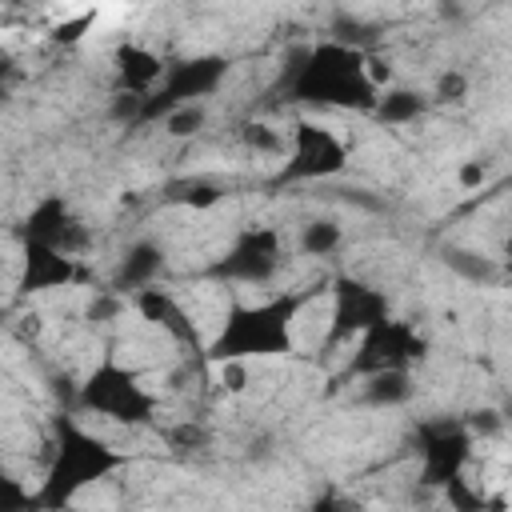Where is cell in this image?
Returning a JSON list of instances; mask_svg holds the SVG:
<instances>
[{
    "label": "cell",
    "mask_w": 512,
    "mask_h": 512,
    "mask_svg": "<svg viewBox=\"0 0 512 512\" xmlns=\"http://www.w3.org/2000/svg\"><path fill=\"white\" fill-rule=\"evenodd\" d=\"M324 288H288V292H272L256 304H232L220 320V328L212 332V340H204V360L208 364H248V360H276V356H292L296 348V320L300 312L320 296Z\"/></svg>",
    "instance_id": "obj_1"
},
{
    "label": "cell",
    "mask_w": 512,
    "mask_h": 512,
    "mask_svg": "<svg viewBox=\"0 0 512 512\" xmlns=\"http://www.w3.org/2000/svg\"><path fill=\"white\" fill-rule=\"evenodd\" d=\"M128 452L108 444L104 436H96L92 428H84L72 416H56L52 420V452L44 464L40 484L32 488L36 496V512H68L88 488L104 484L108 476H116L120 468H128Z\"/></svg>",
    "instance_id": "obj_2"
},
{
    "label": "cell",
    "mask_w": 512,
    "mask_h": 512,
    "mask_svg": "<svg viewBox=\"0 0 512 512\" xmlns=\"http://www.w3.org/2000/svg\"><path fill=\"white\" fill-rule=\"evenodd\" d=\"M284 96L292 104L308 108H348V112H372L376 88L364 76V48L320 40L312 44L284 76Z\"/></svg>",
    "instance_id": "obj_3"
},
{
    "label": "cell",
    "mask_w": 512,
    "mask_h": 512,
    "mask_svg": "<svg viewBox=\"0 0 512 512\" xmlns=\"http://www.w3.org/2000/svg\"><path fill=\"white\" fill-rule=\"evenodd\" d=\"M76 404L124 428H148L156 424V412H160V396L148 388V380L116 356H104L100 364H92V372L76 388Z\"/></svg>",
    "instance_id": "obj_4"
},
{
    "label": "cell",
    "mask_w": 512,
    "mask_h": 512,
    "mask_svg": "<svg viewBox=\"0 0 512 512\" xmlns=\"http://www.w3.org/2000/svg\"><path fill=\"white\" fill-rule=\"evenodd\" d=\"M228 76V60L220 52H204V56H188V60H172L164 64L160 84L136 100V116L132 124H152L164 120L168 112L184 108V104H204Z\"/></svg>",
    "instance_id": "obj_5"
},
{
    "label": "cell",
    "mask_w": 512,
    "mask_h": 512,
    "mask_svg": "<svg viewBox=\"0 0 512 512\" xmlns=\"http://www.w3.org/2000/svg\"><path fill=\"white\" fill-rule=\"evenodd\" d=\"M424 360H428V336L416 328V320L384 316L356 340L340 380H364L376 372H412V364Z\"/></svg>",
    "instance_id": "obj_6"
},
{
    "label": "cell",
    "mask_w": 512,
    "mask_h": 512,
    "mask_svg": "<svg viewBox=\"0 0 512 512\" xmlns=\"http://www.w3.org/2000/svg\"><path fill=\"white\" fill-rule=\"evenodd\" d=\"M284 268V236L272 224H248L232 236V244L204 268L216 284H268Z\"/></svg>",
    "instance_id": "obj_7"
},
{
    "label": "cell",
    "mask_w": 512,
    "mask_h": 512,
    "mask_svg": "<svg viewBox=\"0 0 512 512\" xmlns=\"http://www.w3.org/2000/svg\"><path fill=\"white\" fill-rule=\"evenodd\" d=\"M348 168V144L320 120H296L288 128L284 164L276 184H304V180H332Z\"/></svg>",
    "instance_id": "obj_8"
},
{
    "label": "cell",
    "mask_w": 512,
    "mask_h": 512,
    "mask_svg": "<svg viewBox=\"0 0 512 512\" xmlns=\"http://www.w3.org/2000/svg\"><path fill=\"white\" fill-rule=\"evenodd\" d=\"M476 440L464 424V416H436L416 428V460H420V484L444 488L448 480L464 476L472 464Z\"/></svg>",
    "instance_id": "obj_9"
},
{
    "label": "cell",
    "mask_w": 512,
    "mask_h": 512,
    "mask_svg": "<svg viewBox=\"0 0 512 512\" xmlns=\"http://www.w3.org/2000/svg\"><path fill=\"white\" fill-rule=\"evenodd\" d=\"M392 316V300L384 288L360 280V276H336L332 280V320L324 332V348H340L360 340L372 324Z\"/></svg>",
    "instance_id": "obj_10"
},
{
    "label": "cell",
    "mask_w": 512,
    "mask_h": 512,
    "mask_svg": "<svg viewBox=\"0 0 512 512\" xmlns=\"http://www.w3.org/2000/svg\"><path fill=\"white\" fill-rule=\"evenodd\" d=\"M20 244H40V248L80 256L88 248V228L80 224V216L72 212V204L60 192H48L20 220Z\"/></svg>",
    "instance_id": "obj_11"
},
{
    "label": "cell",
    "mask_w": 512,
    "mask_h": 512,
    "mask_svg": "<svg viewBox=\"0 0 512 512\" xmlns=\"http://www.w3.org/2000/svg\"><path fill=\"white\" fill-rule=\"evenodd\" d=\"M80 280H84L80 256H68V252H56V248H40V244H20V276H16V292L20 296L72 288Z\"/></svg>",
    "instance_id": "obj_12"
},
{
    "label": "cell",
    "mask_w": 512,
    "mask_h": 512,
    "mask_svg": "<svg viewBox=\"0 0 512 512\" xmlns=\"http://www.w3.org/2000/svg\"><path fill=\"white\" fill-rule=\"evenodd\" d=\"M128 304L136 308V316L140 320H148L152 328H160V332H168L180 348H192V352H204V336H200V328H196V320H192V312L168 292V288H160V284H148V288H140V292H132L128 296Z\"/></svg>",
    "instance_id": "obj_13"
},
{
    "label": "cell",
    "mask_w": 512,
    "mask_h": 512,
    "mask_svg": "<svg viewBox=\"0 0 512 512\" xmlns=\"http://www.w3.org/2000/svg\"><path fill=\"white\" fill-rule=\"evenodd\" d=\"M112 64H116V84L124 96H148L164 76L160 52H152L148 44H136V40H124L112 52Z\"/></svg>",
    "instance_id": "obj_14"
},
{
    "label": "cell",
    "mask_w": 512,
    "mask_h": 512,
    "mask_svg": "<svg viewBox=\"0 0 512 512\" xmlns=\"http://www.w3.org/2000/svg\"><path fill=\"white\" fill-rule=\"evenodd\" d=\"M164 272V248L156 240H136L124 248L120 264H116V276H112V292L116 296H132L148 284H156V276Z\"/></svg>",
    "instance_id": "obj_15"
},
{
    "label": "cell",
    "mask_w": 512,
    "mask_h": 512,
    "mask_svg": "<svg viewBox=\"0 0 512 512\" xmlns=\"http://www.w3.org/2000/svg\"><path fill=\"white\" fill-rule=\"evenodd\" d=\"M428 112V96L416 92V88H404V84H388L384 92H376V104H372V120L384 124V128H404L412 120H420Z\"/></svg>",
    "instance_id": "obj_16"
},
{
    "label": "cell",
    "mask_w": 512,
    "mask_h": 512,
    "mask_svg": "<svg viewBox=\"0 0 512 512\" xmlns=\"http://www.w3.org/2000/svg\"><path fill=\"white\" fill-rule=\"evenodd\" d=\"M356 384H360V400L368 408H404L416 396L412 372H376V376H364Z\"/></svg>",
    "instance_id": "obj_17"
},
{
    "label": "cell",
    "mask_w": 512,
    "mask_h": 512,
    "mask_svg": "<svg viewBox=\"0 0 512 512\" xmlns=\"http://www.w3.org/2000/svg\"><path fill=\"white\" fill-rule=\"evenodd\" d=\"M224 200H228V188L220 180H208V176L172 180L164 188V204H180V208H192V212H208V208H216Z\"/></svg>",
    "instance_id": "obj_18"
},
{
    "label": "cell",
    "mask_w": 512,
    "mask_h": 512,
    "mask_svg": "<svg viewBox=\"0 0 512 512\" xmlns=\"http://www.w3.org/2000/svg\"><path fill=\"white\" fill-rule=\"evenodd\" d=\"M340 244H344V228H340V220H332V216H312V220H304V228H300V236H296V248H300L304 256H312V260L336 256Z\"/></svg>",
    "instance_id": "obj_19"
},
{
    "label": "cell",
    "mask_w": 512,
    "mask_h": 512,
    "mask_svg": "<svg viewBox=\"0 0 512 512\" xmlns=\"http://www.w3.org/2000/svg\"><path fill=\"white\" fill-rule=\"evenodd\" d=\"M444 264H448L456 276L472 280V284H496V280H500V264H496L492 256L476 252V248H460V244H448V248H444Z\"/></svg>",
    "instance_id": "obj_20"
},
{
    "label": "cell",
    "mask_w": 512,
    "mask_h": 512,
    "mask_svg": "<svg viewBox=\"0 0 512 512\" xmlns=\"http://www.w3.org/2000/svg\"><path fill=\"white\" fill-rule=\"evenodd\" d=\"M236 136H240V144H244L248 152H256V156H280V160H284L288 132L272 128V124H264V120H244Z\"/></svg>",
    "instance_id": "obj_21"
},
{
    "label": "cell",
    "mask_w": 512,
    "mask_h": 512,
    "mask_svg": "<svg viewBox=\"0 0 512 512\" xmlns=\"http://www.w3.org/2000/svg\"><path fill=\"white\" fill-rule=\"evenodd\" d=\"M204 124H208V108H204V104H184V108H176V112L164 116V132H168L172 140H188V136H196Z\"/></svg>",
    "instance_id": "obj_22"
},
{
    "label": "cell",
    "mask_w": 512,
    "mask_h": 512,
    "mask_svg": "<svg viewBox=\"0 0 512 512\" xmlns=\"http://www.w3.org/2000/svg\"><path fill=\"white\" fill-rule=\"evenodd\" d=\"M440 492L448 496L452 512H488V508H492V504H488V496H484L480 488H472V484H468V476H456V480H448Z\"/></svg>",
    "instance_id": "obj_23"
},
{
    "label": "cell",
    "mask_w": 512,
    "mask_h": 512,
    "mask_svg": "<svg viewBox=\"0 0 512 512\" xmlns=\"http://www.w3.org/2000/svg\"><path fill=\"white\" fill-rule=\"evenodd\" d=\"M0 512H36L32 488L12 472H0Z\"/></svg>",
    "instance_id": "obj_24"
},
{
    "label": "cell",
    "mask_w": 512,
    "mask_h": 512,
    "mask_svg": "<svg viewBox=\"0 0 512 512\" xmlns=\"http://www.w3.org/2000/svg\"><path fill=\"white\" fill-rule=\"evenodd\" d=\"M464 96H468V76H464V72H456V68H448V72H440V76H436L428 104H432V100H436V104H456V100H464Z\"/></svg>",
    "instance_id": "obj_25"
},
{
    "label": "cell",
    "mask_w": 512,
    "mask_h": 512,
    "mask_svg": "<svg viewBox=\"0 0 512 512\" xmlns=\"http://www.w3.org/2000/svg\"><path fill=\"white\" fill-rule=\"evenodd\" d=\"M464 424H468L472 440H484V436H500L504 432V416L496 408H476V412L464 416Z\"/></svg>",
    "instance_id": "obj_26"
},
{
    "label": "cell",
    "mask_w": 512,
    "mask_h": 512,
    "mask_svg": "<svg viewBox=\"0 0 512 512\" xmlns=\"http://www.w3.org/2000/svg\"><path fill=\"white\" fill-rule=\"evenodd\" d=\"M124 312V296H116L112 288H104L92 304H88V320L92 324H104V320H112V316H120Z\"/></svg>",
    "instance_id": "obj_27"
},
{
    "label": "cell",
    "mask_w": 512,
    "mask_h": 512,
    "mask_svg": "<svg viewBox=\"0 0 512 512\" xmlns=\"http://www.w3.org/2000/svg\"><path fill=\"white\" fill-rule=\"evenodd\" d=\"M456 184H460L464 192H472V188L488 184V160H480V156L460 160V168H456Z\"/></svg>",
    "instance_id": "obj_28"
},
{
    "label": "cell",
    "mask_w": 512,
    "mask_h": 512,
    "mask_svg": "<svg viewBox=\"0 0 512 512\" xmlns=\"http://www.w3.org/2000/svg\"><path fill=\"white\" fill-rule=\"evenodd\" d=\"M92 24H96V12H80L76 20H64V24L52 32V40H56V44H76Z\"/></svg>",
    "instance_id": "obj_29"
},
{
    "label": "cell",
    "mask_w": 512,
    "mask_h": 512,
    "mask_svg": "<svg viewBox=\"0 0 512 512\" xmlns=\"http://www.w3.org/2000/svg\"><path fill=\"white\" fill-rule=\"evenodd\" d=\"M308 512H360V504L348 500V496H340V492H324V496H316L308 504Z\"/></svg>",
    "instance_id": "obj_30"
},
{
    "label": "cell",
    "mask_w": 512,
    "mask_h": 512,
    "mask_svg": "<svg viewBox=\"0 0 512 512\" xmlns=\"http://www.w3.org/2000/svg\"><path fill=\"white\" fill-rule=\"evenodd\" d=\"M8 72H12V60L0 52V96H4V80H8Z\"/></svg>",
    "instance_id": "obj_31"
}]
</instances>
